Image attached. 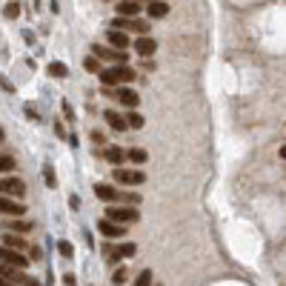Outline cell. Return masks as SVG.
<instances>
[{
  "mask_svg": "<svg viewBox=\"0 0 286 286\" xmlns=\"http://www.w3.org/2000/svg\"><path fill=\"white\" fill-rule=\"evenodd\" d=\"M134 78H137V72L129 69V66H106V69L100 72V83L103 86H109V89H117V86H129V83H134Z\"/></svg>",
  "mask_w": 286,
  "mask_h": 286,
  "instance_id": "obj_1",
  "label": "cell"
},
{
  "mask_svg": "<svg viewBox=\"0 0 286 286\" xmlns=\"http://www.w3.org/2000/svg\"><path fill=\"white\" fill-rule=\"evenodd\" d=\"M92 54H98L100 60L109 63V66H123V63L129 60V52H123V49H112V46H100V43L92 46Z\"/></svg>",
  "mask_w": 286,
  "mask_h": 286,
  "instance_id": "obj_2",
  "label": "cell"
},
{
  "mask_svg": "<svg viewBox=\"0 0 286 286\" xmlns=\"http://www.w3.org/2000/svg\"><path fill=\"white\" fill-rule=\"evenodd\" d=\"M112 178H115V183H123V186H140L143 180H146V175H143L140 169H123V166H115Z\"/></svg>",
  "mask_w": 286,
  "mask_h": 286,
  "instance_id": "obj_3",
  "label": "cell"
},
{
  "mask_svg": "<svg viewBox=\"0 0 286 286\" xmlns=\"http://www.w3.org/2000/svg\"><path fill=\"white\" fill-rule=\"evenodd\" d=\"M106 218L109 221H115V224H134L140 214L134 212V206H109L106 209Z\"/></svg>",
  "mask_w": 286,
  "mask_h": 286,
  "instance_id": "obj_4",
  "label": "cell"
},
{
  "mask_svg": "<svg viewBox=\"0 0 286 286\" xmlns=\"http://www.w3.org/2000/svg\"><path fill=\"white\" fill-rule=\"evenodd\" d=\"M112 29H120V32H134V35H146L149 32V23L140 18H115V23H112Z\"/></svg>",
  "mask_w": 286,
  "mask_h": 286,
  "instance_id": "obj_5",
  "label": "cell"
},
{
  "mask_svg": "<svg viewBox=\"0 0 286 286\" xmlns=\"http://www.w3.org/2000/svg\"><path fill=\"white\" fill-rule=\"evenodd\" d=\"M0 195H6V197H23L26 195V183L20 178H0Z\"/></svg>",
  "mask_w": 286,
  "mask_h": 286,
  "instance_id": "obj_6",
  "label": "cell"
},
{
  "mask_svg": "<svg viewBox=\"0 0 286 286\" xmlns=\"http://www.w3.org/2000/svg\"><path fill=\"white\" fill-rule=\"evenodd\" d=\"M98 232L106 238V241H117V238H123L126 235V226L123 224H115V221H109V218H100L98 221Z\"/></svg>",
  "mask_w": 286,
  "mask_h": 286,
  "instance_id": "obj_7",
  "label": "cell"
},
{
  "mask_svg": "<svg viewBox=\"0 0 286 286\" xmlns=\"http://www.w3.org/2000/svg\"><path fill=\"white\" fill-rule=\"evenodd\" d=\"M0 214H6V218H23V214H26V206L20 203L18 197L0 195Z\"/></svg>",
  "mask_w": 286,
  "mask_h": 286,
  "instance_id": "obj_8",
  "label": "cell"
},
{
  "mask_svg": "<svg viewBox=\"0 0 286 286\" xmlns=\"http://www.w3.org/2000/svg\"><path fill=\"white\" fill-rule=\"evenodd\" d=\"M0 260L9 263V266H15V269H26L29 266V258H23L18 249H9V246H3V243H0Z\"/></svg>",
  "mask_w": 286,
  "mask_h": 286,
  "instance_id": "obj_9",
  "label": "cell"
},
{
  "mask_svg": "<svg viewBox=\"0 0 286 286\" xmlns=\"http://www.w3.org/2000/svg\"><path fill=\"white\" fill-rule=\"evenodd\" d=\"M134 52L140 54L143 60H149V57L158 52V43H155V37H149V35L137 37V40H134Z\"/></svg>",
  "mask_w": 286,
  "mask_h": 286,
  "instance_id": "obj_10",
  "label": "cell"
},
{
  "mask_svg": "<svg viewBox=\"0 0 286 286\" xmlns=\"http://www.w3.org/2000/svg\"><path fill=\"white\" fill-rule=\"evenodd\" d=\"M115 98L120 100V103H123L126 109H134L137 103H140L137 92H134V89H129V86H117V89H115Z\"/></svg>",
  "mask_w": 286,
  "mask_h": 286,
  "instance_id": "obj_11",
  "label": "cell"
},
{
  "mask_svg": "<svg viewBox=\"0 0 286 286\" xmlns=\"http://www.w3.org/2000/svg\"><path fill=\"white\" fill-rule=\"evenodd\" d=\"M106 43L112 46V49H129V35L126 32H120V29H109L106 32Z\"/></svg>",
  "mask_w": 286,
  "mask_h": 286,
  "instance_id": "obj_12",
  "label": "cell"
},
{
  "mask_svg": "<svg viewBox=\"0 0 286 286\" xmlns=\"http://www.w3.org/2000/svg\"><path fill=\"white\" fill-rule=\"evenodd\" d=\"M115 9H117V18H137L140 15V3L137 0H120Z\"/></svg>",
  "mask_w": 286,
  "mask_h": 286,
  "instance_id": "obj_13",
  "label": "cell"
},
{
  "mask_svg": "<svg viewBox=\"0 0 286 286\" xmlns=\"http://www.w3.org/2000/svg\"><path fill=\"white\" fill-rule=\"evenodd\" d=\"M95 195H98L100 200H106V203L120 200V192H117L115 186H109V183H98V186H95Z\"/></svg>",
  "mask_w": 286,
  "mask_h": 286,
  "instance_id": "obj_14",
  "label": "cell"
},
{
  "mask_svg": "<svg viewBox=\"0 0 286 286\" xmlns=\"http://www.w3.org/2000/svg\"><path fill=\"white\" fill-rule=\"evenodd\" d=\"M106 123L112 126V129H115V132H126V129H129V123H126V117H120L117 115V112H112V109H106Z\"/></svg>",
  "mask_w": 286,
  "mask_h": 286,
  "instance_id": "obj_15",
  "label": "cell"
},
{
  "mask_svg": "<svg viewBox=\"0 0 286 286\" xmlns=\"http://www.w3.org/2000/svg\"><path fill=\"white\" fill-rule=\"evenodd\" d=\"M3 246L23 252V249H26V238H23V235H18V232H9V235H3Z\"/></svg>",
  "mask_w": 286,
  "mask_h": 286,
  "instance_id": "obj_16",
  "label": "cell"
},
{
  "mask_svg": "<svg viewBox=\"0 0 286 286\" xmlns=\"http://www.w3.org/2000/svg\"><path fill=\"white\" fill-rule=\"evenodd\" d=\"M146 12H149L152 20H158V18H166V15H169V6H166L163 0H152V3L146 6Z\"/></svg>",
  "mask_w": 286,
  "mask_h": 286,
  "instance_id": "obj_17",
  "label": "cell"
},
{
  "mask_svg": "<svg viewBox=\"0 0 286 286\" xmlns=\"http://www.w3.org/2000/svg\"><path fill=\"white\" fill-rule=\"evenodd\" d=\"M6 229H9V232H32V224L23 221V218H9V221H6Z\"/></svg>",
  "mask_w": 286,
  "mask_h": 286,
  "instance_id": "obj_18",
  "label": "cell"
},
{
  "mask_svg": "<svg viewBox=\"0 0 286 286\" xmlns=\"http://www.w3.org/2000/svg\"><path fill=\"white\" fill-rule=\"evenodd\" d=\"M106 161L112 163V166H120V163L126 161V152L120 149V146H109L106 149Z\"/></svg>",
  "mask_w": 286,
  "mask_h": 286,
  "instance_id": "obj_19",
  "label": "cell"
},
{
  "mask_svg": "<svg viewBox=\"0 0 286 286\" xmlns=\"http://www.w3.org/2000/svg\"><path fill=\"white\" fill-rule=\"evenodd\" d=\"M146 149H126V161L134 163V166H140V163H146Z\"/></svg>",
  "mask_w": 286,
  "mask_h": 286,
  "instance_id": "obj_20",
  "label": "cell"
},
{
  "mask_svg": "<svg viewBox=\"0 0 286 286\" xmlns=\"http://www.w3.org/2000/svg\"><path fill=\"white\" fill-rule=\"evenodd\" d=\"M46 72H49L52 78H66V75H69V66H66V63H60V60H54V63H49V66H46Z\"/></svg>",
  "mask_w": 286,
  "mask_h": 286,
  "instance_id": "obj_21",
  "label": "cell"
},
{
  "mask_svg": "<svg viewBox=\"0 0 286 286\" xmlns=\"http://www.w3.org/2000/svg\"><path fill=\"white\" fill-rule=\"evenodd\" d=\"M126 123H129V129H143V123H146V117H143L140 112H134V109H129V115H126Z\"/></svg>",
  "mask_w": 286,
  "mask_h": 286,
  "instance_id": "obj_22",
  "label": "cell"
},
{
  "mask_svg": "<svg viewBox=\"0 0 286 286\" xmlns=\"http://www.w3.org/2000/svg\"><path fill=\"white\" fill-rule=\"evenodd\" d=\"M18 166V161L12 158V155H0V175H6V172H12Z\"/></svg>",
  "mask_w": 286,
  "mask_h": 286,
  "instance_id": "obj_23",
  "label": "cell"
},
{
  "mask_svg": "<svg viewBox=\"0 0 286 286\" xmlns=\"http://www.w3.org/2000/svg\"><path fill=\"white\" fill-rule=\"evenodd\" d=\"M83 69H86V72H98V75H100V72H103V69H100V57H98V54H89V57L83 60Z\"/></svg>",
  "mask_w": 286,
  "mask_h": 286,
  "instance_id": "obj_24",
  "label": "cell"
},
{
  "mask_svg": "<svg viewBox=\"0 0 286 286\" xmlns=\"http://www.w3.org/2000/svg\"><path fill=\"white\" fill-rule=\"evenodd\" d=\"M15 283H18V286H40V280L32 277V275H23V269H20L18 277H15Z\"/></svg>",
  "mask_w": 286,
  "mask_h": 286,
  "instance_id": "obj_25",
  "label": "cell"
},
{
  "mask_svg": "<svg viewBox=\"0 0 286 286\" xmlns=\"http://www.w3.org/2000/svg\"><path fill=\"white\" fill-rule=\"evenodd\" d=\"M152 269H143L140 275H137V280H134V286H152Z\"/></svg>",
  "mask_w": 286,
  "mask_h": 286,
  "instance_id": "obj_26",
  "label": "cell"
},
{
  "mask_svg": "<svg viewBox=\"0 0 286 286\" xmlns=\"http://www.w3.org/2000/svg\"><path fill=\"white\" fill-rule=\"evenodd\" d=\"M126 280H129V272H126L123 266H117L115 269V277H112V283H115V286H123Z\"/></svg>",
  "mask_w": 286,
  "mask_h": 286,
  "instance_id": "obj_27",
  "label": "cell"
},
{
  "mask_svg": "<svg viewBox=\"0 0 286 286\" xmlns=\"http://www.w3.org/2000/svg\"><path fill=\"white\" fill-rule=\"evenodd\" d=\"M117 252H120V258H134L137 246H134V243H120V246H117Z\"/></svg>",
  "mask_w": 286,
  "mask_h": 286,
  "instance_id": "obj_28",
  "label": "cell"
},
{
  "mask_svg": "<svg viewBox=\"0 0 286 286\" xmlns=\"http://www.w3.org/2000/svg\"><path fill=\"white\" fill-rule=\"evenodd\" d=\"M120 200L129 203V206H137L140 203V195H137V192H120Z\"/></svg>",
  "mask_w": 286,
  "mask_h": 286,
  "instance_id": "obj_29",
  "label": "cell"
},
{
  "mask_svg": "<svg viewBox=\"0 0 286 286\" xmlns=\"http://www.w3.org/2000/svg\"><path fill=\"white\" fill-rule=\"evenodd\" d=\"M43 178H46V186H49V189H57V180H54V169H52V166H43Z\"/></svg>",
  "mask_w": 286,
  "mask_h": 286,
  "instance_id": "obj_30",
  "label": "cell"
},
{
  "mask_svg": "<svg viewBox=\"0 0 286 286\" xmlns=\"http://www.w3.org/2000/svg\"><path fill=\"white\" fill-rule=\"evenodd\" d=\"M57 252H60L63 258H72V255H75V246H72L69 241H60L57 243Z\"/></svg>",
  "mask_w": 286,
  "mask_h": 286,
  "instance_id": "obj_31",
  "label": "cell"
},
{
  "mask_svg": "<svg viewBox=\"0 0 286 286\" xmlns=\"http://www.w3.org/2000/svg\"><path fill=\"white\" fill-rule=\"evenodd\" d=\"M3 15H6L9 20H15V18L20 15V6H18V3H6V9H3Z\"/></svg>",
  "mask_w": 286,
  "mask_h": 286,
  "instance_id": "obj_32",
  "label": "cell"
},
{
  "mask_svg": "<svg viewBox=\"0 0 286 286\" xmlns=\"http://www.w3.org/2000/svg\"><path fill=\"white\" fill-rule=\"evenodd\" d=\"M0 286H18V283H12V280H6V277H0Z\"/></svg>",
  "mask_w": 286,
  "mask_h": 286,
  "instance_id": "obj_33",
  "label": "cell"
},
{
  "mask_svg": "<svg viewBox=\"0 0 286 286\" xmlns=\"http://www.w3.org/2000/svg\"><path fill=\"white\" fill-rule=\"evenodd\" d=\"M280 158H283V161H286V143H283V146H280Z\"/></svg>",
  "mask_w": 286,
  "mask_h": 286,
  "instance_id": "obj_34",
  "label": "cell"
},
{
  "mask_svg": "<svg viewBox=\"0 0 286 286\" xmlns=\"http://www.w3.org/2000/svg\"><path fill=\"white\" fill-rule=\"evenodd\" d=\"M0 140H3V129H0Z\"/></svg>",
  "mask_w": 286,
  "mask_h": 286,
  "instance_id": "obj_35",
  "label": "cell"
}]
</instances>
